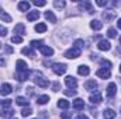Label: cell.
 <instances>
[{
	"label": "cell",
	"mask_w": 121,
	"mask_h": 119,
	"mask_svg": "<svg viewBox=\"0 0 121 119\" xmlns=\"http://www.w3.org/2000/svg\"><path fill=\"white\" fill-rule=\"evenodd\" d=\"M90 102L91 104H100L101 101H103V98H101V94L100 92H96V94H91L90 95Z\"/></svg>",
	"instance_id": "4fadbf2b"
},
{
	"label": "cell",
	"mask_w": 121,
	"mask_h": 119,
	"mask_svg": "<svg viewBox=\"0 0 121 119\" xmlns=\"http://www.w3.org/2000/svg\"><path fill=\"white\" fill-rule=\"evenodd\" d=\"M120 45H121V36H120Z\"/></svg>",
	"instance_id": "f907efd6"
},
{
	"label": "cell",
	"mask_w": 121,
	"mask_h": 119,
	"mask_svg": "<svg viewBox=\"0 0 121 119\" xmlns=\"http://www.w3.org/2000/svg\"><path fill=\"white\" fill-rule=\"evenodd\" d=\"M11 91H13V87L9 83L1 84V87H0V94L1 95H9V94H11Z\"/></svg>",
	"instance_id": "8992f818"
},
{
	"label": "cell",
	"mask_w": 121,
	"mask_h": 119,
	"mask_svg": "<svg viewBox=\"0 0 121 119\" xmlns=\"http://www.w3.org/2000/svg\"><path fill=\"white\" fill-rule=\"evenodd\" d=\"M52 90H54V91H59V90H60V84L58 83V81L52 83Z\"/></svg>",
	"instance_id": "60d3db41"
},
{
	"label": "cell",
	"mask_w": 121,
	"mask_h": 119,
	"mask_svg": "<svg viewBox=\"0 0 121 119\" xmlns=\"http://www.w3.org/2000/svg\"><path fill=\"white\" fill-rule=\"evenodd\" d=\"M6 53H9V55L13 53V48L11 46H6Z\"/></svg>",
	"instance_id": "f6af8a7d"
},
{
	"label": "cell",
	"mask_w": 121,
	"mask_h": 119,
	"mask_svg": "<svg viewBox=\"0 0 121 119\" xmlns=\"http://www.w3.org/2000/svg\"><path fill=\"white\" fill-rule=\"evenodd\" d=\"M45 18H47L49 23H52V24L56 23V17H55V14H54L52 11H45Z\"/></svg>",
	"instance_id": "ffe728a7"
},
{
	"label": "cell",
	"mask_w": 121,
	"mask_h": 119,
	"mask_svg": "<svg viewBox=\"0 0 121 119\" xmlns=\"http://www.w3.org/2000/svg\"><path fill=\"white\" fill-rule=\"evenodd\" d=\"M75 119H89V118H87L86 115H83V114H80V115H78V116H76Z\"/></svg>",
	"instance_id": "bcb514c9"
},
{
	"label": "cell",
	"mask_w": 121,
	"mask_h": 119,
	"mask_svg": "<svg viewBox=\"0 0 121 119\" xmlns=\"http://www.w3.org/2000/svg\"><path fill=\"white\" fill-rule=\"evenodd\" d=\"M0 18H1L3 21H6V23H11V17H10L6 11H1V13H0Z\"/></svg>",
	"instance_id": "83f0119b"
},
{
	"label": "cell",
	"mask_w": 121,
	"mask_h": 119,
	"mask_svg": "<svg viewBox=\"0 0 121 119\" xmlns=\"http://www.w3.org/2000/svg\"><path fill=\"white\" fill-rule=\"evenodd\" d=\"M0 116L1 118H10V116H13V109H1L0 111Z\"/></svg>",
	"instance_id": "d4e9b609"
},
{
	"label": "cell",
	"mask_w": 121,
	"mask_h": 119,
	"mask_svg": "<svg viewBox=\"0 0 121 119\" xmlns=\"http://www.w3.org/2000/svg\"><path fill=\"white\" fill-rule=\"evenodd\" d=\"M58 107H59V108H62V109H68V108L70 107V102H69L68 99L62 98V99H59V101H58Z\"/></svg>",
	"instance_id": "44dd1931"
},
{
	"label": "cell",
	"mask_w": 121,
	"mask_h": 119,
	"mask_svg": "<svg viewBox=\"0 0 121 119\" xmlns=\"http://www.w3.org/2000/svg\"><path fill=\"white\" fill-rule=\"evenodd\" d=\"M30 3L28 1H20L18 3V10L20 11H27V10H30Z\"/></svg>",
	"instance_id": "603a6c76"
},
{
	"label": "cell",
	"mask_w": 121,
	"mask_h": 119,
	"mask_svg": "<svg viewBox=\"0 0 121 119\" xmlns=\"http://www.w3.org/2000/svg\"><path fill=\"white\" fill-rule=\"evenodd\" d=\"M116 91H117L116 83H110V84L107 86V95H108V97H114V95H116Z\"/></svg>",
	"instance_id": "9a60e30c"
},
{
	"label": "cell",
	"mask_w": 121,
	"mask_h": 119,
	"mask_svg": "<svg viewBox=\"0 0 121 119\" xmlns=\"http://www.w3.org/2000/svg\"><path fill=\"white\" fill-rule=\"evenodd\" d=\"M6 35H7V30L0 25V36H6Z\"/></svg>",
	"instance_id": "7bdbcfd3"
},
{
	"label": "cell",
	"mask_w": 121,
	"mask_h": 119,
	"mask_svg": "<svg viewBox=\"0 0 121 119\" xmlns=\"http://www.w3.org/2000/svg\"><path fill=\"white\" fill-rule=\"evenodd\" d=\"M60 118H62V119L72 118V112H62V114H60Z\"/></svg>",
	"instance_id": "f35d334b"
},
{
	"label": "cell",
	"mask_w": 121,
	"mask_h": 119,
	"mask_svg": "<svg viewBox=\"0 0 121 119\" xmlns=\"http://www.w3.org/2000/svg\"><path fill=\"white\" fill-rule=\"evenodd\" d=\"M1 45H3V44H1V42H0V48H1Z\"/></svg>",
	"instance_id": "681fc988"
},
{
	"label": "cell",
	"mask_w": 121,
	"mask_h": 119,
	"mask_svg": "<svg viewBox=\"0 0 121 119\" xmlns=\"http://www.w3.org/2000/svg\"><path fill=\"white\" fill-rule=\"evenodd\" d=\"M11 99H0V107H10Z\"/></svg>",
	"instance_id": "74e56055"
},
{
	"label": "cell",
	"mask_w": 121,
	"mask_h": 119,
	"mask_svg": "<svg viewBox=\"0 0 121 119\" xmlns=\"http://www.w3.org/2000/svg\"><path fill=\"white\" fill-rule=\"evenodd\" d=\"M31 114H32V109H31V108H24V109L21 111V116H24V118L30 116Z\"/></svg>",
	"instance_id": "f546056e"
},
{
	"label": "cell",
	"mask_w": 121,
	"mask_h": 119,
	"mask_svg": "<svg viewBox=\"0 0 121 119\" xmlns=\"http://www.w3.org/2000/svg\"><path fill=\"white\" fill-rule=\"evenodd\" d=\"M97 48H99L100 51H110V49H111V44H110L108 41H106V39H101V41L97 44Z\"/></svg>",
	"instance_id": "5b68a950"
},
{
	"label": "cell",
	"mask_w": 121,
	"mask_h": 119,
	"mask_svg": "<svg viewBox=\"0 0 121 119\" xmlns=\"http://www.w3.org/2000/svg\"><path fill=\"white\" fill-rule=\"evenodd\" d=\"M39 52H41L44 56H47V58H49V56L54 55V49L49 48V46H45V45H42V46L39 48Z\"/></svg>",
	"instance_id": "52a82bcc"
},
{
	"label": "cell",
	"mask_w": 121,
	"mask_h": 119,
	"mask_svg": "<svg viewBox=\"0 0 121 119\" xmlns=\"http://www.w3.org/2000/svg\"><path fill=\"white\" fill-rule=\"evenodd\" d=\"M117 27H118V28L121 30V18L118 20V21H117Z\"/></svg>",
	"instance_id": "7dc6e473"
},
{
	"label": "cell",
	"mask_w": 121,
	"mask_h": 119,
	"mask_svg": "<svg viewBox=\"0 0 121 119\" xmlns=\"http://www.w3.org/2000/svg\"><path fill=\"white\" fill-rule=\"evenodd\" d=\"M32 4L37 6V7H44L47 4V1H38V0H35V1H32Z\"/></svg>",
	"instance_id": "ab89813d"
},
{
	"label": "cell",
	"mask_w": 121,
	"mask_h": 119,
	"mask_svg": "<svg viewBox=\"0 0 121 119\" xmlns=\"http://www.w3.org/2000/svg\"><path fill=\"white\" fill-rule=\"evenodd\" d=\"M83 45H85V42H83V39H76L75 41V44H73V48H76V49H82L83 48Z\"/></svg>",
	"instance_id": "f1b7e54d"
},
{
	"label": "cell",
	"mask_w": 121,
	"mask_h": 119,
	"mask_svg": "<svg viewBox=\"0 0 121 119\" xmlns=\"http://www.w3.org/2000/svg\"><path fill=\"white\" fill-rule=\"evenodd\" d=\"M107 35H108V38H116V35H117V31L114 30V28H110V30L107 31Z\"/></svg>",
	"instance_id": "8d00e7d4"
},
{
	"label": "cell",
	"mask_w": 121,
	"mask_h": 119,
	"mask_svg": "<svg viewBox=\"0 0 121 119\" xmlns=\"http://www.w3.org/2000/svg\"><path fill=\"white\" fill-rule=\"evenodd\" d=\"M120 71H121V64H120Z\"/></svg>",
	"instance_id": "f5cc1de1"
},
{
	"label": "cell",
	"mask_w": 121,
	"mask_h": 119,
	"mask_svg": "<svg viewBox=\"0 0 121 119\" xmlns=\"http://www.w3.org/2000/svg\"><path fill=\"white\" fill-rule=\"evenodd\" d=\"M14 34H18L20 36L24 35V34H26V27H24V24H21V23L17 24V25L14 27Z\"/></svg>",
	"instance_id": "e0dca14e"
},
{
	"label": "cell",
	"mask_w": 121,
	"mask_h": 119,
	"mask_svg": "<svg viewBox=\"0 0 121 119\" xmlns=\"http://www.w3.org/2000/svg\"><path fill=\"white\" fill-rule=\"evenodd\" d=\"M1 11H3V10H1V7H0V13H1Z\"/></svg>",
	"instance_id": "816d5d0a"
},
{
	"label": "cell",
	"mask_w": 121,
	"mask_h": 119,
	"mask_svg": "<svg viewBox=\"0 0 121 119\" xmlns=\"http://www.w3.org/2000/svg\"><path fill=\"white\" fill-rule=\"evenodd\" d=\"M65 4H66V3H65V1H63V0H55V1H54V6H55V7H56V8H63V7H65Z\"/></svg>",
	"instance_id": "d6a6232c"
},
{
	"label": "cell",
	"mask_w": 121,
	"mask_h": 119,
	"mask_svg": "<svg viewBox=\"0 0 121 119\" xmlns=\"http://www.w3.org/2000/svg\"><path fill=\"white\" fill-rule=\"evenodd\" d=\"M90 27H91V30L99 31V30H101V28H103V23H101V21H99V20H93V21L90 23Z\"/></svg>",
	"instance_id": "ac0fdd59"
},
{
	"label": "cell",
	"mask_w": 121,
	"mask_h": 119,
	"mask_svg": "<svg viewBox=\"0 0 121 119\" xmlns=\"http://www.w3.org/2000/svg\"><path fill=\"white\" fill-rule=\"evenodd\" d=\"M79 10H87L89 13H93V6H91L90 1H83V3H79Z\"/></svg>",
	"instance_id": "7c38bea8"
},
{
	"label": "cell",
	"mask_w": 121,
	"mask_h": 119,
	"mask_svg": "<svg viewBox=\"0 0 121 119\" xmlns=\"http://www.w3.org/2000/svg\"><path fill=\"white\" fill-rule=\"evenodd\" d=\"M103 18H104L106 21H111V20L114 18V14H113V13H108V11H106V13L103 14Z\"/></svg>",
	"instance_id": "4dcf8cb0"
},
{
	"label": "cell",
	"mask_w": 121,
	"mask_h": 119,
	"mask_svg": "<svg viewBox=\"0 0 121 119\" xmlns=\"http://www.w3.org/2000/svg\"><path fill=\"white\" fill-rule=\"evenodd\" d=\"M63 92H65V95H76V91L75 90H65Z\"/></svg>",
	"instance_id": "b9f144b4"
},
{
	"label": "cell",
	"mask_w": 121,
	"mask_h": 119,
	"mask_svg": "<svg viewBox=\"0 0 121 119\" xmlns=\"http://www.w3.org/2000/svg\"><path fill=\"white\" fill-rule=\"evenodd\" d=\"M32 80H34V83L38 86V87H41V88H47L48 86H49V83H48V80L42 76V73L41 71H32Z\"/></svg>",
	"instance_id": "6da1fadb"
},
{
	"label": "cell",
	"mask_w": 121,
	"mask_h": 119,
	"mask_svg": "<svg viewBox=\"0 0 121 119\" xmlns=\"http://www.w3.org/2000/svg\"><path fill=\"white\" fill-rule=\"evenodd\" d=\"M30 77V71L27 70V71H17L16 73V79L18 80V81H24V80H27Z\"/></svg>",
	"instance_id": "30bf717a"
},
{
	"label": "cell",
	"mask_w": 121,
	"mask_h": 119,
	"mask_svg": "<svg viewBox=\"0 0 121 119\" xmlns=\"http://www.w3.org/2000/svg\"><path fill=\"white\" fill-rule=\"evenodd\" d=\"M96 87H97V83H96L94 80H89V81H86V84H85V88L87 90V91H93Z\"/></svg>",
	"instance_id": "7402d4cb"
},
{
	"label": "cell",
	"mask_w": 121,
	"mask_h": 119,
	"mask_svg": "<svg viewBox=\"0 0 121 119\" xmlns=\"http://www.w3.org/2000/svg\"><path fill=\"white\" fill-rule=\"evenodd\" d=\"M42 41H31V48H41Z\"/></svg>",
	"instance_id": "d590c367"
},
{
	"label": "cell",
	"mask_w": 121,
	"mask_h": 119,
	"mask_svg": "<svg viewBox=\"0 0 121 119\" xmlns=\"http://www.w3.org/2000/svg\"><path fill=\"white\" fill-rule=\"evenodd\" d=\"M48 101H49V97H48V95H39L38 99H37V102H38L39 105H44V104H47Z\"/></svg>",
	"instance_id": "484cf974"
},
{
	"label": "cell",
	"mask_w": 121,
	"mask_h": 119,
	"mask_svg": "<svg viewBox=\"0 0 121 119\" xmlns=\"http://www.w3.org/2000/svg\"><path fill=\"white\" fill-rule=\"evenodd\" d=\"M78 73H79L80 76H89V73H90V69H89L86 64H80V66L78 67Z\"/></svg>",
	"instance_id": "5bb4252c"
},
{
	"label": "cell",
	"mask_w": 121,
	"mask_h": 119,
	"mask_svg": "<svg viewBox=\"0 0 121 119\" xmlns=\"http://www.w3.org/2000/svg\"><path fill=\"white\" fill-rule=\"evenodd\" d=\"M103 116H104V119H114L117 116V112L113 111V109H104Z\"/></svg>",
	"instance_id": "2e32d148"
},
{
	"label": "cell",
	"mask_w": 121,
	"mask_h": 119,
	"mask_svg": "<svg viewBox=\"0 0 121 119\" xmlns=\"http://www.w3.org/2000/svg\"><path fill=\"white\" fill-rule=\"evenodd\" d=\"M16 102H17L18 105H21V107H27V105H28V99L24 98V97H17V98H16Z\"/></svg>",
	"instance_id": "cb8c5ba5"
},
{
	"label": "cell",
	"mask_w": 121,
	"mask_h": 119,
	"mask_svg": "<svg viewBox=\"0 0 121 119\" xmlns=\"http://www.w3.org/2000/svg\"><path fill=\"white\" fill-rule=\"evenodd\" d=\"M35 31H37V32H45V31H47V24L38 23V24L35 25Z\"/></svg>",
	"instance_id": "4316f807"
},
{
	"label": "cell",
	"mask_w": 121,
	"mask_h": 119,
	"mask_svg": "<svg viewBox=\"0 0 121 119\" xmlns=\"http://www.w3.org/2000/svg\"><path fill=\"white\" fill-rule=\"evenodd\" d=\"M96 4H97V6H100V7H104V6H107L108 3H107V1H103V0H97V1H96Z\"/></svg>",
	"instance_id": "ee69618b"
},
{
	"label": "cell",
	"mask_w": 121,
	"mask_h": 119,
	"mask_svg": "<svg viewBox=\"0 0 121 119\" xmlns=\"http://www.w3.org/2000/svg\"><path fill=\"white\" fill-rule=\"evenodd\" d=\"M38 17H39V13H38L37 10L30 11V13L27 14V20H28V21H35V20H38Z\"/></svg>",
	"instance_id": "d6986e66"
},
{
	"label": "cell",
	"mask_w": 121,
	"mask_h": 119,
	"mask_svg": "<svg viewBox=\"0 0 121 119\" xmlns=\"http://www.w3.org/2000/svg\"><path fill=\"white\" fill-rule=\"evenodd\" d=\"M65 83H66V86H68L69 88H72V90H75L78 87V81H76V79H75L73 76H66Z\"/></svg>",
	"instance_id": "277c9868"
},
{
	"label": "cell",
	"mask_w": 121,
	"mask_h": 119,
	"mask_svg": "<svg viewBox=\"0 0 121 119\" xmlns=\"http://www.w3.org/2000/svg\"><path fill=\"white\" fill-rule=\"evenodd\" d=\"M79 56H80V51L76 48H70L65 52V58H68V59H76Z\"/></svg>",
	"instance_id": "3957f363"
},
{
	"label": "cell",
	"mask_w": 121,
	"mask_h": 119,
	"mask_svg": "<svg viewBox=\"0 0 121 119\" xmlns=\"http://www.w3.org/2000/svg\"><path fill=\"white\" fill-rule=\"evenodd\" d=\"M24 55H28V56H35V53H34V51H31L30 48H23V51H21Z\"/></svg>",
	"instance_id": "e575fe53"
},
{
	"label": "cell",
	"mask_w": 121,
	"mask_h": 119,
	"mask_svg": "<svg viewBox=\"0 0 121 119\" xmlns=\"http://www.w3.org/2000/svg\"><path fill=\"white\" fill-rule=\"evenodd\" d=\"M0 64H4V60L1 59V58H0Z\"/></svg>",
	"instance_id": "c3c4849f"
},
{
	"label": "cell",
	"mask_w": 121,
	"mask_h": 119,
	"mask_svg": "<svg viewBox=\"0 0 121 119\" xmlns=\"http://www.w3.org/2000/svg\"><path fill=\"white\" fill-rule=\"evenodd\" d=\"M11 42H13V44H21V42H23V36H20V35H14V36L11 38Z\"/></svg>",
	"instance_id": "836d02e7"
},
{
	"label": "cell",
	"mask_w": 121,
	"mask_h": 119,
	"mask_svg": "<svg viewBox=\"0 0 121 119\" xmlns=\"http://www.w3.org/2000/svg\"><path fill=\"white\" fill-rule=\"evenodd\" d=\"M16 66H17V71H27L28 70V66H27V63L24 62V60L18 59L16 62Z\"/></svg>",
	"instance_id": "9c48e42d"
},
{
	"label": "cell",
	"mask_w": 121,
	"mask_h": 119,
	"mask_svg": "<svg viewBox=\"0 0 121 119\" xmlns=\"http://www.w3.org/2000/svg\"><path fill=\"white\" fill-rule=\"evenodd\" d=\"M96 74H97V77H100V79H108V77L111 76V73H110L108 69H99V70L96 71Z\"/></svg>",
	"instance_id": "ba28073f"
},
{
	"label": "cell",
	"mask_w": 121,
	"mask_h": 119,
	"mask_svg": "<svg viewBox=\"0 0 121 119\" xmlns=\"http://www.w3.org/2000/svg\"><path fill=\"white\" fill-rule=\"evenodd\" d=\"M73 108H75L76 111H82V109L85 108V101H83L82 98H76V99L73 101Z\"/></svg>",
	"instance_id": "8fae6325"
},
{
	"label": "cell",
	"mask_w": 121,
	"mask_h": 119,
	"mask_svg": "<svg viewBox=\"0 0 121 119\" xmlns=\"http://www.w3.org/2000/svg\"><path fill=\"white\" fill-rule=\"evenodd\" d=\"M100 64H101V66H104L103 69H108V70H110V67H111V63H110L108 60H106V59L100 60Z\"/></svg>",
	"instance_id": "1f68e13d"
},
{
	"label": "cell",
	"mask_w": 121,
	"mask_h": 119,
	"mask_svg": "<svg viewBox=\"0 0 121 119\" xmlns=\"http://www.w3.org/2000/svg\"><path fill=\"white\" fill-rule=\"evenodd\" d=\"M66 64L65 63H55V64H52V70H54V73L55 74H58V76H62V74H65V71H66Z\"/></svg>",
	"instance_id": "7a4b0ae2"
}]
</instances>
